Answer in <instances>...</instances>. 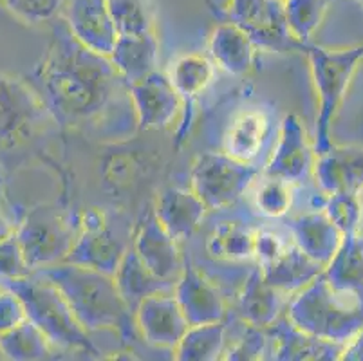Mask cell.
Segmentation results:
<instances>
[{"label":"cell","instance_id":"cell-1","mask_svg":"<svg viewBox=\"0 0 363 361\" xmlns=\"http://www.w3.org/2000/svg\"><path fill=\"white\" fill-rule=\"evenodd\" d=\"M31 84L58 127L108 141H125L138 130L128 84L108 56L71 35L65 20L52 29Z\"/></svg>","mask_w":363,"mask_h":361},{"label":"cell","instance_id":"cell-2","mask_svg":"<svg viewBox=\"0 0 363 361\" xmlns=\"http://www.w3.org/2000/svg\"><path fill=\"white\" fill-rule=\"evenodd\" d=\"M36 273L60 289L85 331H111L127 343L134 340V314L118 291L112 274L69 262L42 267Z\"/></svg>","mask_w":363,"mask_h":361},{"label":"cell","instance_id":"cell-3","mask_svg":"<svg viewBox=\"0 0 363 361\" xmlns=\"http://www.w3.org/2000/svg\"><path fill=\"white\" fill-rule=\"evenodd\" d=\"M52 123L33 84L0 72V179L42 154Z\"/></svg>","mask_w":363,"mask_h":361},{"label":"cell","instance_id":"cell-4","mask_svg":"<svg viewBox=\"0 0 363 361\" xmlns=\"http://www.w3.org/2000/svg\"><path fill=\"white\" fill-rule=\"evenodd\" d=\"M286 318L313 336L347 343L363 329V289L338 287L320 273L289 302Z\"/></svg>","mask_w":363,"mask_h":361},{"label":"cell","instance_id":"cell-5","mask_svg":"<svg viewBox=\"0 0 363 361\" xmlns=\"http://www.w3.org/2000/svg\"><path fill=\"white\" fill-rule=\"evenodd\" d=\"M2 284L21 298L29 322L45 334L56 350L101 357L104 352L92 343L89 331L76 320L71 306L51 280L33 271L29 277L6 280Z\"/></svg>","mask_w":363,"mask_h":361},{"label":"cell","instance_id":"cell-6","mask_svg":"<svg viewBox=\"0 0 363 361\" xmlns=\"http://www.w3.org/2000/svg\"><path fill=\"white\" fill-rule=\"evenodd\" d=\"M298 51L309 60L313 84L318 94V116H316L315 152L316 155L333 145L331 125L347 94L358 65L363 62V44L343 49H325L311 42H302Z\"/></svg>","mask_w":363,"mask_h":361},{"label":"cell","instance_id":"cell-7","mask_svg":"<svg viewBox=\"0 0 363 361\" xmlns=\"http://www.w3.org/2000/svg\"><path fill=\"white\" fill-rule=\"evenodd\" d=\"M15 235L33 271L64 262L78 235L76 215L40 204L16 223Z\"/></svg>","mask_w":363,"mask_h":361},{"label":"cell","instance_id":"cell-8","mask_svg":"<svg viewBox=\"0 0 363 361\" xmlns=\"http://www.w3.org/2000/svg\"><path fill=\"white\" fill-rule=\"evenodd\" d=\"M262 172L260 165L244 163L224 152H201L190 168V188L208 210L232 208Z\"/></svg>","mask_w":363,"mask_h":361},{"label":"cell","instance_id":"cell-9","mask_svg":"<svg viewBox=\"0 0 363 361\" xmlns=\"http://www.w3.org/2000/svg\"><path fill=\"white\" fill-rule=\"evenodd\" d=\"M255 264L264 280L280 293H298L325 267L313 260L293 238L269 230H257Z\"/></svg>","mask_w":363,"mask_h":361},{"label":"cell","instance_id":"cell-10","mask_svg":"<svg viewBox=\"0 0 363 361\" xmlns=\"http://www.w3.org/2000/svg\"><path fill=\"white\" fill-rule=\"evenodd\" d=\"M213 15L242 29L259 51H298L300 42L286 22L284 0H230L226 8L213 9Z\"/></svg>","mask_w":363,"mask_h":361},{"label":"cell","instance_id":"cell-11","mask_svg":"<svg viewBox=\"0 0 363 361\" xmlns=\"http://www.w3.org/2000/svg\"><path fill=\"white\" fill-rule=\"evenodd\" d=\"M76 224L78 235L64 262L92 267L114 277L128 248L112 233L105 211L100 208H87L82 213H76Z\"/></svg>","mask_w":363,"mask_h":361},{"label":"cell","instance_id":"cell-12","mask_svg":"<svg viewBox=\"0 0 363 361\" xmlns=\"http://www.w3.org/2000/svg\"><path fill=\"white\" fill-rule=\"evenodd\" d=\"M315 159V145L309 141L302 119L288 114L280 121L279 138L262 172L291 184H302L313 175Z\"/></svg>","mask_w":363,"mask_h":361},{"label":"cell","instance_id":"cell-13","mask_svg":"<svg viewBox=\"0 0 363 361\" xmlns=\"http://www.w3.org/2000/svg\"><path fill=\"white\" fill-rule=\"evenodd\" d=\"M134 323L148 345L167 350L176 349L190 327L174 291L143 298L134 311Z\"/></svg>","mask_w":363,"mask_h":361},{"label":"cell","instance_id":"cell-14","mask_svg":"<svg viewBox=\"0 0 363 361\" xmlns=\"http://www.w3.org/2000/svg\"><path fill=\"white\" fill-rule=\"evenodd\" d=\"M275 118L267 109H239L220 135V152L244 163L257 165L275 139Z\"/></svg>","mask_w":363,"mask_h":361},{"label":"cell","instance_id":"cell-15","mask_svg":"<svg viewBox=\"0 0 363 361\" xmlns=\"http://www.w3.org/2000/svg\"><path fill=\"white\" fill-rule=\"evenodd\" d=\"M140 130L168 128L181 112V99L167 72L160 69L128 85Z\"/></svg>","mask_w":363,"mask_h":361},{"label":"cell","instance_id":"cell-16","mask_svg":"<svg viewBox=\"0 0 363 361\" xmlns=\"http://www.w3.org/2000/svg\"><path fill=\"white\" fill-rule=\"evenodd\" d=\"M174 296L190 326L226 320L228 304L223 293L188 257H184L183 271L174 286Z\"/></svg>","mask_w":363,"mask_h":361},{"label":"cell","instance_id":"cell-17","mask_svg":"<svg viewBox=\"0 0 363 361\" xmlns=\"http://www.w3.org/2000/svg\"><path fill=\"white\" fill-rule=\"evenodd\" d=\"M132 250L141 262L160 278L170 282H176L179 278L184 262L179 243L160 223L154 210H148L141 217L132 238Z\"/></svg>","mask_w":363,"mask_h":361},{"label":"cell","instance_id":"cell-18","mask_svg":"<svg viewBox=\"0 0 363 361\" xmlns=\"http://www.w3.org/2000/svg\"><path fill=\"white\" fill-rule=\"evenodd\" d=\"M216 71V64L210 60V56L203 52H186L172 62L167 74L179 94L181 112H183L181 127L177 130V145L186 139L194 116H196L197 101L213 82Z\"/></svg>","mask_w":363,"mask_h":361},{"label":"cell","instance_id":"cell-19","mask_svg":"<svg viewBox=\"0 0 363 361\" xmlns=\"http://www.w3.org/2000/svg\"><path fill=\"white\" fill-rule=\"evenodd\" d=\"M64 20L82 45L100 55H111L118 33L108 15L107 0H69Z\"/></svg>","mask_w":363,"mask_h":361},{"label":"cell","instance_id":"cell-20","mask_svg":"<svg viewBox=\"0 0 363 361\" xmlns=\"http://www.w3.org/2000/svg\"><path fill=\"white\" fill-rule=\"evenodd\" d=\"M313 177L325 195H359L363 190V148L331 145L316 155Z\"/></svg>","mask_w":363,"mask_h":361},{"label":"cell","instance_id":"cell-21","mask_svg":"<svg viewBox=\"0 0 363 361\" xmlns=\"http://www.w3.org/2000/svg\"><path fill=\"white\" fill-rule=\"evenodd\" d=\"M257 230L242 215H232L217 221L204 243L206 255L220 264L255 262Z\"/></svg>","mask_w":363,"mask_h":361},{"label":"cell","instance_id":"cell-22","mask_svg":"<svg viewBox=\"0 0 363 361\" xmlns=\"http://www.w3.org/2000/svg\"><path fill=\"white\" fill-rule=\"evenodd\" d=\"M152 210L168 233L183 243L203 224L208 208L192 188L168 187L160 191Z\"/></svg>","mask_w":363,"mask_h":361},{"label":"cell","instance_id":"cell-23","mask_svg":"<svg viewBox=\"0 0 363 361\" xmlns=\"http://www.w3.org/2000/svg\"><path fill=\"white\" fill-rule=\"evenodd\" d=\"M269 334L273 338L272 360L280 361H336L342 357L345 343H336L313 336L306 331L293 326L288 318H279Z\"/></svg>","mask_w":363,"mask_h":361},{"label":"cell","instance_id":"cell-24","mask_svg":"<svg viewBox=\"0 0 363 361\" xmlns=\"http://www.w3.org/2000/svg\"><path fill=\"white\" fill-rule=\"evenodd\" d=\"M257 51L250 36L232 22L220 20L208 38V56L217 69L242 78L255 67Z\"/></svg>","mask_w":363,"mask_h":361},{"label":"cell","instance_id":"cell-25","mask_svg":"<svg viewBox=\"0 0 363 361\" xmlns=\"http://www.w3.org/2000/svg\"><path fill=\"white\" fill-rule=\"evenodd\" d=\"M288 230L296 246L323 267L331 262L342 243V231L336 228L325 210L296 215L288 223Z\"/></svg>","mask_w":363,"mask_h":361},{"label":"cell","instance_id":"cell-26","mask_svg":"<svg viewBox=\"0 0 363 361\" xmlns=\"http://www.w3.org/2000/svg\"><path fill=\"white\" fill-rule=\"evenodd\" d=\"M280 291L264 280L259 266L247 271L242 289L235 300V314L244 326L269 329L282 313Z\"/></svg>","mask_w":363,"mask_h":361},{"label":"cell","instance_id":"cell-27","mask_svg":"<svg viewBox=\"0 0 363 361\" xmlns=\"http://www.w3.org/2000/svg\"><path fill=\"white\" fill-rule=\"evenodd\" d=\"M112 65L128 85L157 71L160 40L156 33L138 36H118L111 55Z\"/></svg>","mask_w":363,"mask_h":361},{"label":"cell","instance_id":"cell-28","mask_svg":"<svg viewBox=\"0 0 363 361\" xmlns=\"http://www.w3.org/2000/svg\"><path fill=\"white\" fill-rule=\"evenodd\" d=\"M114 280H116L118 291L123 296L125 304L132 311V314L143 298L154 293H161V291H174V286H176V282L164 280V278H160L157 274L152 273L141 262L140 257L134 253V250L125 251L120 266L114 273Z\"/></svg>","mask_w":363,"mask_h":361},{"label":"cell","instance_id":"cell-29","mask_svg":"<svg viewBox=\"0 0 363 361\" xmlns=\"http://www.w3.org/2000/svg\"><path fill=\"white\" fill-rule=\"evenodd\" d=\"M228 323L226 320L213 323L190 326L181 342L172 352L181 361H213L223 360L226 350Z\"/></svg>","mask_w":363,"mask_h":361},{"label":"cell","instance_id":"cell-30","mask_svg":"<svg viewBox=\"0 0 363 361\" xmlns=\"http://www.w3.org/2000/svg\"><path fill=\"white\" fill-rule=\"evenodd\" d=\"M323 273L335 286L363 289V237L358 230L342 233V243Z\"/></svg>","mask_w":363,"mask_h":361},{"label":"cell","instance_id":"cell-31","mask_svg":"<svg viewBox=\"0 0 363 361\" xmlns=\"http://www.w3.org/2000/svg\"><path fill=\"white\" fill-rule=\"evenodd\" d=\"M56 349L33 322L26 320L0 334V354L11 361L52 360Z\"/></svg>","mask_w":363,"mask_h":361},{"label":"cell","instance_id":"cell-32","mask_svg":"<svg viewBox=\"0 0 363 361\" xmlns=\"http://www.w3.org/2000/svg\"><path fill=\"white\" fill-rule=\"evenodd\" d=\"M246 194H250L253 211L260 217L282 218L293 206V184L264 172H260Z\"/></svg>","mask_w":363,"mask_h":361},{"label":"cell","instance_id":"cell-33","mask_svg":"<svg viewBox=\"0 0 363 361\" xmlns=\"http://www.w3.org/2000/svg\"><path fill=\"white\" fill-rule=\"evenodd\" d=\"M107 8L118 36L156 33V8L152 0H107Z\"/></svg>","mask_w":363,"mask_h":361},{"label":"cell","instance_id":"cell-34","mask_svg":"<svg viewBox=\"0 0 363 361\" xmlns=\"http://www.w3.org/2000/svg\"><path fill=\"white\" fill-rule=\"evenodd\" d=\"M333 0H284L289 33L296 42H311Z\"/></svg>","mask_w":363,"mask_h":361},{"label":"cell","instance_id":"cell-35","mask_svg":"<svg viewBox=\"0 0 363 361\" xmlns=\"http://www.w3.org/2000/svg\"><path fill=\"white\" fill-rule=\"evenodd\" d=\"M273 338L269 329L246 326V331L237 343L224 350L223 360H272Z\"/></svg>","mask_w":363,"mask_h":361},{"label":"cell","instance_id":"cell-36","mask_svg":"<svg viewBox=\"0 0 363 361\" xmlns=\"http://www.w3.org/2000/svg\"><path fill=\"white\" fill-rule=\"evenodd\" d=\"M15 18L29 26L52 22L62 11L64 0H0Z\"/></svg>","mask_w":363,"mask_h":361},{"label":"cell","instance_id":"cell-37","mask_svg":"<svg viewBox=\"0 0 363 361\" xmlns=\"http://www.w3.org/2000/svg\"><path fill=\"white\" fill-rule=\"evenodd\" d=\"M325 213L331 217L342 233L345 231L358 230L359 221H362V204H359L358 195L354 194H331L325 199L323 204Z\"/></svg>","mask_w":363,"mask_h":361},{"label":"cell","instance_id":"cell-38","mask_svg":"<svg viewBox=\"0 0 363 361\" xmlns=\"http://www.w3.org/2000/svg\"><path fill=\"white\" fill-rule=\"evenodd\" d=\"M33 270L29 267L26 255L15 231L8 237L0 238V282L29 277Z\"/></svg>","mask_w":363,"mask_h":361},{"label":"cell","instance_id":"cell-39","mask_svg":"<svg viewBox=\"0 0 363 361\" xmlns=\"http://www.w3.org/2000/svg\"><path fill=\"white\" fill-rule=\"evenodd\" d=\"M26 320H28V314H26L22 300L13 291L4 287L0 291V334L21 326Z\"/></svg>","mask_w":363,"mask_h":361},{"label":"cell","instance_id":"cell-40","mask_svg":"<svg viewBox=\"0 0 363 361\" xmlns=\"http://www.w3.org/2000/svg\"><path fill=\"white\" fill-rule=\"evenodd\" d=\"M340 360L343 361H363V329L356 334L354 338H351L345 347H343V352Z\"/></svg>","mask_w":363,"mask_h":361},{"label":"cell","instance_id":"cell-41","mask_svg":"<svg viewBox=\"0 0 363 361\" xmlns=\"http://www.w3.org/2000/svg\"><path fill=\"white\" fill-rule=\"evenodd\" d=\"M0 183H2V179H0ZM16 221L11 217L9 210H6V199L2 190H0V238L8 237L15 231Z\"/></svg>","mask_w":363,"mask_h":361},{"label":"cell","instance_id":"cell-42","mask_svg":"<svg viewBox=\"0 0 363 361\" xmlns=\"http://www.w3.org/2000/svg\"><path fill=\"white\" fill-rule=\"evenodd\" d=\"M2 289H4V284L0 282V291H2Z\"/></svg>","mask_w":363,"mask_h":361},{"label":"cell","instance_id":"cell-43","mask_svg":"<svg viewBox=\"0 0 363 361\" xmlns=\"http://www.w3.org/2000/svg\"><path fill=\"white\" fill-rule=\"evenodd\" d=\"M358 2H362V4H363V0H358Z\"/></svg>","mask_w":363,"mask_h":361}]
</instances>
